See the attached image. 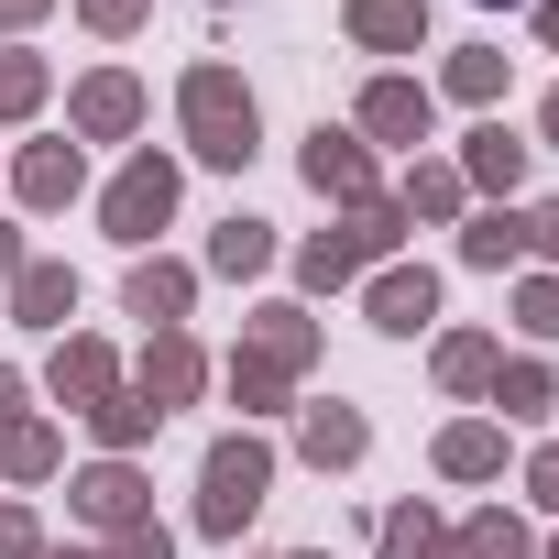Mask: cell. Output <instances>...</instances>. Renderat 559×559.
Here are the masks:
<instances>
[{
    "label": "cell",
    "instance_id": "45",
    "mask_svg": "<svg viewBox=\"0 0 559 559\" xmlns=\"http://www.w3.org/2000/svg\"><path fill=\"white\" fill-rule=\"evenodd\" d=\"M297 559H330V548H297Z\"/></svg>",
    "mask_w": 559,
    "mask_h": 559
},
{
    "label": "cell",
    "instance_id": "28",
    "mask_svg": "<svg viewBox=\"0 0 559 559\" xmlns=\"http://www.w3.org/2000/svg\"><path fill=\"white\" fill-rule=\"evenodd\" d=\"M56 461H67V439H56V428H45V417H23V428H12V439H0V472H12V483H45V472H56Z\"/></svg>",
    "mask_w": 559,
    "mask_h": 559
},
{
    "label": "cell",
    "instance_id": "1",
    "mask_svg": "<svg viewBox=\"0 0 559 559\" xmlns=\"http://www.w3.org/2000/svg\"><path fill=\"white\" fill-rule=\"evenodd\" d=\"M176 121H187V154L198 165H252L263 154V110H252L241 67H187L176 78Z\"/></svg>",
    "mask_w": 559,
    "mask_h": 559
},
{
    "label": "cell",
    "instance_id": "3",
    "mask_svg": "<svg viewBox=\"0 0 559 559\" xmlns=\"http://www.w3.org/2000/svg\"><path fill=\"white\" fill-rule=\"evenodd\" d=\"M406 230H417V219H406L395 198H373V209H341V230L297 241V286H319V297H330V286H352V274H373V263H384Z\"/></svg>",
    "mask_w": 559,
    "mask_h": 559
},
{
    "label": "cell",
    "instance_id": "29",
    "mask_svg": "<svg viewBox=\"0 0 559 559\" xmlns=\"http://www.w3.org/2000/svg\"><path fill=\"white\" fill-rule=\"evenodd\" d=\"M439 88H450L461 110H493V99H504V56H493V45H472V56H450V78H439Z\"/></svg>",
    "mask_w": 559,
    "mask_h": 559
},
{
    "label": "cell",
    "instance_id": "36",
    "mask_svg": "<svg viewBox=\"0 0 559 559\" xmlns=\"http://www.w3.org/2000/svg\"><path fill=\"white\" fill-rule=\"evenodd\" d=\"M110 559H176V537L143 515V526H121V537H110Z\"/></svg>",
    "mask_w": 559,
    "mask_h": 559
},
{
    "label": "cell",
    "instance_id": "27",
    "mask_svg": "<svg viewBox=\"0 0 559 559\" xmlns=\"http://www.w3.org/2000/svg\"><path fill=\"white\" fill-rule=\"evenodd\" d=\"M428 362H439V384H450V395H483V384H493V362H504V352H493V341H483V330H450V341H439V352H428Z\"/></svg>",
    "mask_w": 559,
    "mask_h": 559
},
{
    "label": "cell",
    "instance_id": "6",
    "mask_svg": "<svg viewBox=\"0 0 559 559\" xmlns=\"http://www.w3.org/2000/svg\"><path fill=\"white\" fill-rule=\"evenodd\" d=\"M121 384H132V373H121V352H110V341H88V330H67V341H56V362H45V395H56L67 417L110 406Z\"/></svg>",
    "mask_w": 559,
    "mask_h": 559
},
{
    "label": "cell",
    "instance_id": "10",
    "mask_svg": "<svg viewBox=\"0 0 559 559\" xmlns=\"http://www.w3.org/2000/svg\"><path fill=\"white\" fill-rule=\"evenodd\" d=\"M241 362H263V373H286V384H297V373L319 362V319H308V308H286V297L252 308V319H241Z\"/></svg>",
    "mask_w": 559,
    "mask_h": 559
},
{
    "label": "cell",
    "instance_id": "5",
    "mask_svg": "<svg viewBox=\"0 0 559 559\" xmlns=\"http://www.w3.org/2000/svg\"><path fill=\"white\" fill-rule=\"evenodd\" d=\"M297 165H308V187H319L330 209H373V198H384V176H373V143H362V132H341V121H319Z\"/></svg>",
    "mask_w": 559,
    "mask_h": 559
},
{
    "label": "cell",
    "instance_id": "35",
    "mask_svg": "<svg viewBox=\"0 0 559 559\" xmlns=\"http://www.w3.org/2000/svg\"><path fill=\"white\" fill-rule=\"evenodd\" d=\"M0 559H45V526H34V504H0Z\"/></svg>",
    "mask_w": 559,
    "mask_h": 559
},
{
    "label": "cell",
    "instance_id": "11",
    "mask_svg": "<svg viewBox=\"0 0 559 559\" xmlns=\"http://www.w3.org/2000/svg\"><path fill=\"white\" fill-rule=\"evenodd\" d=\"M362 319H373L384 341H417V330L439 319V274H428V263H384L373 286H362Z\"/></svg>",
    "mask_w": 559,
    "mask_h": 559
},
{
    "label": "cell",
    "instance_id": "23",
    "mask_svg": "<svg viewBox=\"0 0 559 559\" xmlns=\"http://www.w3.org/2000/svg\"><path fill=\"white\" fill-rule=\"evenodd\" d=\"M483 395H493V406H504V428H515V417H548V406H559V373H548L537 352H515V362H493V384H483Z\"/></svg>",
    "mask_w": 559,
    "mask_h": 559
},
{
    "label": "cell",
    "instance_id": "9",
    "mask_svg": "<svg viewBox=\"0 0 559 559\" xmlns=\"http://www.w3.org/2000/svg\"><path fill=\"white\" fill-rule=\"evenodd\" d=\"M67 504H78V526L121 537V526H143V515H154V483H143L132 461H88V472L67 483Z\"/></svg>",
    "mask_w": 559,
    "mask_h": 559
},
{
    "label": "cell",
    "instance_id": "39",
    "mask_svg": "<svg viewBox=\"0 0 559 559\" xmlns=\"http://www.w3.org/2000/svg\"><path fill=\"white\" fill-rule=\"evenodd\" d=\"M56 0H0V34H23V23H45Z\"/></svg>",
    "mask_w": 559,
    "mask_h": 559
},
{
    "label": "cell",
    "instance_id": "46",
    "mask_svg": "<svg viewBox=\"0 0 559 559\" xmlns=\"http://www.w3.org/2000/svg\"><path fill=\"white\" fill-rule=\"evenodd\" d=\"M483 12H504V0H483Z\"/></svg>",
    "mask_w": 559,
    "mask_h": 559
},
{
    "label": "cell",
    "instance_id": "4",
    "mask_svg": "<svg viewBox=\"0 0 559 559\" xmlns=\"http://www.w3.org/2000/svg\"><path fill=\"white\" fill-rule=\"evenodd\" d=\"M176 187H187V176H176V154H154V143H143V154L110 176V198H99V230H110L121 252H143V241L176 219Z\"/></svg>",
    "mask_w": 559,
    "mask_h": 559
},
{
    "label": "cell",
    "instance_id": "32",
    "mask_svg": "<svg viewBox=\"0 0 559 559\" xmlns=\"http://www.w3.org/2000/svg\"><path fill=\"white\" fill-rule=\"evenodd\" d=\"M515 330L526 341H559V274H526V286H515Z\"/></svg>",
    "mask_w": 559,
    "mask_h": 559
},
{
    "label": "cell",
    "instance_id": "2",
    "mask_svg": "<svg viewBox=\"0 0 559 559\" xmlns=\"http://www.w3.org/2000/svg\"><path fill=\"white\" fill-rule=\"evenodd\" d=\"M263 493H274V450L252 428L209 439V461H198V537H241L263 515Z\"/></svg>",
    "mask_w": 559,
    "mask_h": 559
},
{
    "label": "cell",
    "instance_id": "15",
    "mask_svg": "<svg viewBox=\"0 0 559 559\" xmlns=\"http://www.w3.org/2000/svg\"><path fill=\"white\" fill-rule=\"evenodd\" d=\"M341 23H352V45H373V56H417V45H428V0H341Z\"/></svg>",
    "mask_w": 559,
    "mask_h": 559
},
{
    "label": "cell",
    "instance_id": "30",
    "mask_svg": "<svg viewBox=\"0 0 559 559\" xmlns=\"http://www.w3.org/2000/svg\"><path fill=\"white\" fill-rule=\"evenodd\" d=\"M45 88H56V78H45V56H23V45L0 56V121H34V110H45Z\"/></svg>",
    "mask_w": 559,
    "mask_h": 559
},
{
    "label": "cell",
    "instance_id": "38",
    "mask_svg": "<svg viewBox=\"0 0 559 559\" xmlns=\"http://www.w3.org/2000/svg\"><path fill=\"white\" fill-rule=\"evenodd\" d=\"M12 428H23V373L0 362V439H12Z\"/></svg>",
    "mask_w": 559,
    "mask_h": 559
},
{
    "label": "cell",
    "instance_id": "40",
    "mask_svg": "<svg viewBox=\"0 0 559 559\" xmlns=\"http://www.w3.org/2000/svg\"><path fill=\"white\" fill-rule=\"evenodd\" d=\"M34 252H23V230H0V286H12V274H23Z\"/></svg>",
    "mask_w": 559,
    "mask_h": 559
},
{
    "label": "cell",
    "instance_id": "42",
    "mask_svg": "<svg viewBox=\"0 0 559 559\" xmlns=\"http://www.w3.org/2000/svg\"><path fill=\"white\" fill-rule=\"evenodd\" d=\"M537 132H548V143H559V88H548V99H537Z\"/></svg>",
    "mask_w": 559,
    "mask_h": 559
},
{
    "label": "cell",
    "instance_id": "19",
    "mask_svg": "<svg viewBox=\"0 0 559 559\" xmlns=\"http://www.w3.org/2000/svg\"><path fill=\"white\" fill-rule=\"evenodd\" d=\"M209 274H230V286H252V274H274V219H219L209 230Z\"/></svg>",
    "mask_w": 559,
    "mask_h": 559
},
{
    "label": "cell",
    "instance_id": "31",
    "mask_svg": "<svg viewBox=\"0 0 559 559\" xmlns=\"http://www.w3.org/2000/svg\"><path fill=\"white\" fill-rule=\"evenodd\" d=\"M286 395H297L286 373H263V362H241V352H230V406H241V417H274Z\"/></svg>",
    "mask_w": 559,
    "mask_h": 559
},
{
    "label": "cell",
    "instance_id": "16",
    "mask_svg": "<svg viewBox=\"0 0 559 559\" xmlns=\"http://www.w3.org/2000/svg\"><path fill=\"white\" fill-rule=\"evenodd\" d=\"M187 297H198V274H187V263H165V252H143V263L121 274V308H132V319H154V330H176V319H187Z\"/></svg>",
    "mask_w": 559,
    "mask_h": 559
},
{
    "label": "cell",
    "instance_id": "8",
    "mask_svg": "<svg viewBox=\"0 0 559 559\" xmlns=\"http://www.w3.org/2000/svg\"><path fill=\"white\" fill-rule=\"evenodd\" d=\"M67 132H78V143H132V132H143V78H121V67L78 78V88H67Z\"/></svg>",
    "mask_w": 559,
    "mask_h": 559
},
{
    "label": "cell",
    "instance_id": "26",
    "mask_svg": "<svg viewBox=\"0 0 559 559\" xmlns=\"http://www.w3.org/2000/svg\"><path fill=\"white\" fill-rule=\"evenodd\" d=\"M450 548V526L428 515V504H384V526H373V559H439Z\"/></svg>",
    "mask_w": 559,
    "mask_h": 559
},
{
    "label": "cell",
    "instance_id": "37",
    "mask_svg": "<svg viewBox=\"0 0 559 559\" xmlns=\"http://www.w3.org/2000/svg\"><path fill=\"white\" fill-rule=\"evenodd\" d=\"M526 493H537V504H548V515H559V439H548V450H537V461H526Z\"/></svg>",
    "mask_w": 559,
    "mask_h": 559
},
{
    "label": "cell",
    "instance_id": "21",
    "mask_svg": "<svg viewBox=\"0 0 559 559\" xmlns=\"http://www.w3.org/2000/svg\"><path fill=\"white\" fill-rule=\"evenodd\" d=\"M439 559H537V537H526V515L483 504V515H461V526H450V548H439Z\"/></svg>",
    "mask_w": 559,
    "mask_h": 559
},
{
    "label": "cell",
    "instance_id": "44",
    "mask_svg": "<svg viewBox=\"0 0 559 559\" xmlns=\"http://www.w3.org/2000/svg\"><path fill=\"white\" fill-rule=\"evenodd\" d=\"M537 559H559V537H548V548H537Z\"/></svg>",
    "mask_w": 559,
    "mask_h": 559
},
{
    "label": "cell",
    "instance_id": "20",
    "mask_svg": "<svg viewBox=\"0 0 559 559\" xmlns=\"http://www.w3.org/2000/svg\"><path fill=\"white\" fill-rule=\"evenodd\" d=\"M461 263H472V274H515V263H526V219H515V209H472V219H461Z\"/></svg>",
    "mask_w": 559,
    "mask_h": 559
},
{
    "label": "cell",
    "instance_id": "7",
    "mask_svg": "<svg viewBox=\"0 0 559 559\" xmlns=\"http://www.w3.org/2000/svg\"><path fill=\"white\" fill-rule=\"evenodd\" d=\"M132 395H143L154 417L198 406V395H209V352H198L187 330H154V341H143V362H132Z\"/></svg>",
    "mask_w": 559,
    "mask_h": 559
},
{
    "label": "cell",
    "instance_id": "41",
    "mask_svg": "<svg viewBox=\"0 0 559 559\" xmlns=\"http://www.w3.org/2000/svg\"><path fill=\"white\" fill-rule=\"evenodd\" d=\"M526 12H537V45L559 56V0H526Z\"/></svg>",
    "mask_w": 559,
    "mask_h": 559
},
{
    "label": "cell",
    "instance_id": "13",
    "mask_svg": "<svg viewBox=\"0 0 559 559\" xmlns=\"http://www.w3.org/2000/svg\"><path fill=\"white\" fill-rule=\"evenodd\" d=\"M78 187H88V154L78 143H23V165H12V198L23 209H67Z\"/></svg>",
    "mask_w": 559,
    "mask_h": 559
},
{
    "label": "cell",
    "instance_id": "25",
    "mask_svg": "<svg viewBox=\"0 0 559 559\" xmlns=\"http://www.w3.org/2000/svg\"><path fill=\"white\" fill-rule=\"evenodd\" d=\"M154 428H165V417H154V406H143L132 384H121L110 406H88V439H99V461H132V450H143Z\"/></svg>",
    "mask_w": 559,
    "mask_h": 559
},
{
    "label": "cell",
    "instance_id": "18",
    "mask_svg": "<svg viewBox=\"0 0 559 559\" xmlns=\"http://www.w3.org/2000/svg\"><path fill=\"white\" fill-rule=\"evenodd\" d=\"M461 187H483V198H515V187H526V143H515L504 121H483V132L461 143Z\"/></svg>",
    "mask_w": 559,
    "mask_h": 559
},
{
    "label": "cell",
    "instance_id": "33",
    "mask_svg": "<svg viewBox=\"0 0 559 559\" xmlns=\"http://www.w3.org/2000/svg\"><path fill=\"white\" fill-rule=\"evenodd\" d=\"M143 12H154V0H78V23H88V34H110V45H121V34H143Z\"/></svg>",
    "mask_w": 559,
    "mask_h": 559
},
{
    "label": "cell",
    "instance_id": "24",
    "mask_svg": "<svg viewBox=\"0 0 559 559\" xmlns=\"http://www.w3.org/2000/svg\"><path fill=\"white\" fill-rule=\"evenodd\" d=\"M439 472H450V483H493V472H504V428H493V417L439 428Z\"/></svg>",
    "mask_w": 559,
    "mask_h": 559
},
{
    "label": "cell",
    "instance_id": "12",
    "mask_svg": "<svg viewBox=\"0 0 559 559\" xmlns=\"http://www.w3.org/2000/svg\"><path fill=\"white\" fill-rule=\"evenodd\" d=\"M428 121H439V99H428L417 78H373L352 132H362V143H428Z\"/></svg>",
    "mask_w": 559,
    "mask_h": 559
},
{
    "label": "cell",
    "instance_id": "34",
    "mask_svg": "<svg viewBox=\"0 0 559 559\" xmlns=\"http://www.w3.org/2000/svg\"><path fill=\"white\" fill-rule=\"evenodd\" d=\"M515 219H526V263L559 274V198H537V209H515Z\"/></svg>",
    "mask_w": 559,
    "mask_h": 559
},
{
    "label": "cell",
    "instance_id": "43",
    "mask_svg": "<svg viewBox=\"0 0 559 559\" xmlns=\"http://www.w3.org/2000/svg\"><path fill=\"white\" fill-rule=\"evenodd\" d=\"M45 559H99V548H45Z\"/></svg>",
    "mask_w": 559,
    "mask_h": 559
},
{
    "label": "cell",
    "instance_id": "17",
    "mask_svg": "<svg viewBox=\"0 0 559 559\" xmlns=\"http://www.w3.org/2000/svg\"><path fill=\"white\" fill-rule=\"evenodd\" d=\"M12 319L67 341V319H78V274H67V263H23V274H12Z\"/></svg>",
    "mask_w": 559,
    "mask_h": 559
},
{
    "label": "cell",
    "instance_id": "22",
    "mask_svg": "<svg viewBox=\"0 0 559 559\" xmlns=\"http://www.w3.org/2000/svg\"><path fill=\"white\" fill-rule=\"evenodd\" d=\"M395 209H406V219H461V209H472V187H461V165L417 154V165H406V187H395Z\"/></svg>",
    "mask_w": 559,
    "mask_h": 559
},
{
    "label": "cell",
    "instance_id": "14",
    "mask_svg": "<svg viewBox=\"0 0 559 559\" xmlns=\"http://www.w3.org/2000/svg\"><path fill=\"white\" fill-rule=\"evenodd\" d=\"M297 450H308L319 472H352V461L373 450V417H362V406H297Z\"/></svg>",
    "mask_w": 559,
    "mask_h": 559
}]
</instances>
